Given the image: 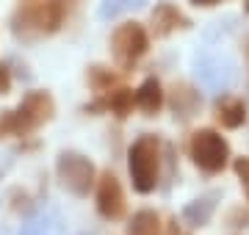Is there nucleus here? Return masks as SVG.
Returning <instances> with one entry per match:
<instances>
[{"mask_svg":"<svg viewBox=\"0 0 249 235\" xmlns=\"http://www.w3.org/2000/svg\"><path fill=\"white\" fill-rule=\"evenodd\" d=\"M64 14H67L64 0H22L17 11L11 14V28L17 39L34 42L55 34L64 25Z\"/></svg>","mask_w":249,"mask_h":235,"instance_id":"1","label":"nucleus"},{"mask_svg":"<svg viewBox=\"0 0 249 235\" xmlns=\"http://www.w3.org/2000/svg\"><path fill=\"white\" fill-rule=\"evenodd\" d=\"M55 114V102L47 91H28L14 111L0 114V138L31 136L42 125H47Z\"/></svg>","mask_w":249,"mask_h":235,"instance_id":"2","label":"nucleus"},{"mask_svg":"<svg viewBox=\"0 0 249 235\" xmlns=\"http://www.w3.org/2000/svg\"><path fill=\"white\" fill-rule=\"evenodd\" d=\"M127 172L139 194H150L158 185L160 172V141L152 133L139 136L127 150Z\"/></svg>","mask_w":249,"mask_h":235,"instance_id":"3","label":"nucleus"},{"mask_svg":"<svg viewBox=\"0 0 249 235\" xmlns=\"http://www.w3.org/2000/svg\"><path fill=\"white\" fill-rule=\"evenodd\" d=\"M188 155H191V161L199 172L219 174L230 161V144L222 133H216L211 127H202L188 141Z\"/></svg>","mask_w":249,"mask_h":235,"instance_id":"4","label":"nucleus"},{"mask_svg":"<svg viewBox=\"0 0 249 235\" xmlns=\"http://www.w3.org/2000/svg\"><path fill=\"white\" fill-rule=\"evenodd\" d=\"M55 174L61 185L75 197H89V191L97 185V169L94 163L80 152H61L55 161Z\"/></svg>","mask_w":249,"mask_h":235,"instance_id":"5","label":"nucleus"},{"mask_svg":"<svg viewBox=\"0 0 249 235\" xmlns=\"http://www.w3.org/2000/svg\"><path fill=\"white\" fill-rule=\"evenodd\" d=\"M147 47H150V36L139 22H124L111 36V50H114V58L122 69H133L136 61L147 53Z\"/></svg>","mask_w":249,"mask_h":235,"instance_id":"6","label":"nucleus"},{"mask_svg":"<svg viewBox=\"0 0 249 235\" xmlns=\"http://www.w3.org/2000/svg\"><path fill=\"white\" fill-rule=\"evenodd\" d=\"M124 210H127V202H124L122 183L116 180V174L103 172L97 177V213L106 221H119Z\"/></svg>","mask_w":249,"mask_h":235,"instance_id":"7","label":"nucleus"},{"mask_svg":"<svg viewBox=\"0 0 249 235\" xmlns=\"http://www.w3.org/2000/svg\"><path fill=\"white\" fill-rule=\"evenodd\" d=\"M196 78L208 86V89H227L232 81V67L219 55H202L196 58Z\"/></svg>","mask_w":249,"mask_h":235,"instance_id":"8","label":"nucleus"},{"mask_svg":"<svg viewBox=\"0 0 249 235\" xmlns=\"http://www.w3.org/2000/svg\"><path fill=\"white\" fill-rule=\"evenodd\" d=\"M133 108H136V91L127 89V86L103 91V97H100L97 102L86 105V111H111V114H116L119 119H124Z\"/></svg>","mask_w":249,"mask_h":235,"instance_id":"9","label":"nucleus"},{"mask_svg":"<svg viewBox=\"0 0 249 235\" xmlns=\"http://www.w3.org/2000/svg\"><path fill=\"white\" fill-rule=\"evenodd\" d=\"M188 17L178 6H172V3H158L155 11H152V31H155V36H169L172 31H178V28H188Z\"/></svg>","mask_w":249,"mask_h":235,"instance_id":"10","label":"nucleus"},{"mask_svg":"<svg viewBox=\"0 0 249 235\" xmlns=\"http://www.w3.org/2000/svg\"><path fill=\"white\" fill-rule=\"evenodd\" d=\"M136 108L144 111L147 117H155L163 108V89H160L158 78H147V81L136 89Z\"/></svg>","mask_w":249,"mask_h":235,"instance_id":"11","label":"nucleus"},{"mask_svg":"<svg viewBox=\"0 0 249 235\" xmlns=\"http://www.w3.org/2000/svg\"><path fill=\"white\" fill-rule=\"evenodd\" d=\"M216 199H219V194H205V197L188 202L186 208H183V221L191 227H205L216 210Z\"/></svg>","mask_w":249,"mask_h":235,"instance_id":"12","label":"nucleus"},{"mask_svg":"<svg viewBox=\"0 0 249 235\" xmlns=\"http://www.w3.org/2000/svg\"><path fill=\"white\" fill-rule=\"evenodd\" d=\"M58 230H61L58 210H39L28 224H22L19 235H58Z\"/></svg>","mask_w":249,"mask_h":235,"instance_id":"13","label":"nucleus"},{"mask_svg":"<svg viewBox=\"0 0 249 235\" xmlns=\"http://www.w3.org/2000/svg\"><path fill=\"white\" fill-rule=\"evenodd\" d=\"M216 119H219V125L227 127V130H235L247 122V105L235 97H227L219 102V108H216Z\"/></svg>","mask_w":249,"mask_h":235,"instance_id":"14","label":"nucleus"},{"mask_svg":"<svg viewBox=\"0 0 249 235\" xmlns=\"http://www.w3.org/2000/svg\"><path fill=\"white\" fill-rule=\"evenodd\" d=\"M144 3L147 0H103L97 9V17L108 22V19L122 17V14H127V11H133V9H142Z\"/></svg>","mask_w":249,"mask_h":235,"instance_id":"15","label":"nucleus"},{"mask_svg":"<svg viewBox=\"0 0 249 235\" xmlns=\"http://www.w3.org/2000/svg\"><path fill=\"white\" fill-rule=\"evenodd\" d=\"M196 105H199V94H194L188 86H175V97H172L175 114H180L183 119H188L196 111Z\"/></svg>","mask_w":249,"mask_h":235,"instance_id":"16","label":"nucleus"},{"mask_svg":"<svg viewBox=\"0 0 249 235\" xmlns=\"http://www.w3.org/2000/svg\"><path fill=\"white\" fill-rule=\"evenodd\" d=\"M130 235H160V218L152 210H139L130 221Z\"/></svg>","mask_w":249,"mask_h":235,"instance_id":"17","label":"nucleus"},{"mask_svg":"<svg viewBox=\"0 0 249 235\" xmlns=\"http://www.w3.org/2000/svg\"><path fill=\"white\" fill-rule=\"evenodd\" d=\"M89 86L97 94H103V91H111L116 86V75L108 69V67H91L89 69Z\"/></svg>","mask_w":249,"mask_h":235,"instance_id":"18","label":"nucleus"},{"mask_svg":"<svg viewBox=\"0 0 249 235\" xmlns=\"http://www.w3.org/2000/svg\"><path fill=\"white\" fill-rule=\"evenodd\" d=\"M232 169H235L241 185H244V191H247V197H249V158H235Z\"/></svg>","mask_w":249,"mask_h":235,"instance_id":"19","label":"nucleus"},{"mask_svg":"<svg viewBox=\"0 0 249 235\" xmlns=\"http://www.w3.org/2000/svg\"><path fill=\"white\" fill-rule=\"evenodd\" d=\"M11 89V69L9 64H0V94H9Z\"/></svg>","mask_w":249,"mask_h":235,"instance_id":"20","label":"nucleus"},{"mask_svg":"<svg viewBox=\"0 0 249 235\" xmlns=\"http://www.w3.org/2000/svg\"><path fill=\"white\" fill-rule=\"evenodd\" d=\"M194 6H216V3H222V0H191Z\"/></svg>","mask_w":249,"mask_h":235,"instance_id":"21","label":"nucleus"},{"mask_svg":"<svg viewBox=\"0 0 249 235\" xmlns=\"http://www.w3.org/2000/svg\"><path fill=\"white\" fill-rule=\"evenodd\" d=\"M247 11H249V0H247Z\"/></svg>","mask_w":249,"mask_h":235,"instance_id":"22","label":"nucleus"}]
</instances>
